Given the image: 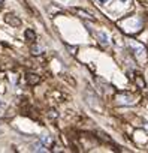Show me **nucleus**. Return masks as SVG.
Masks as SVG:
<instances>
[{"mask_svg":"<svg viewBox=\"0 0 148 153\" xmlns=\"http://www.w3.org/2000/svg\"><path fill=\"white\" fill-rule=\"evenodd\" d=\"M130 47L133 48L135 54H136L139 59H144V53H145V50H144V47H142L141 44H136L135 41H130Z\"/></svg>","mask_w":148,"mask_h":153,"instance_id":"nucleus-1","label":"nucleus"},{"mask_svg":"<svg viewBox=\"0 0 148 153\" xmlns=\"http://www.w3.org/2000/svg\"><path fill=\"white\" fill-rule=\"evenodd\" d=\"M5 21H6L8 24H11V26H15V27L21 24V21H20L15 15H12V14H8V15L5 17Z\"/></svg>","mask_w":148,"mask_h":153,"instance_id":"nucleus-2","label":"nucleus"},{"mask_svg":"<svg viewBox=\"0 0 148 153\" xmlns=\"http://www.w3.org/2000/svg\"><path fill=\"white\" fill-rule=\"evenodd\" d=\"M39 81H40V78H39L36 74H27V83H29V84L35 86V84H38Z\"/></svg>","mask_w":148,"mask_h":153,"instance_id":"nucleus-3","label":"nucleus"},{"mask_svg":"<svg viewBox=\"0 0 148 153\" xmlns=\"http://www.w3.org/2000/svg\"><path fill=\"white\" fill-rule=\"evenodd\" d=\"M99 42H102L103 45H108V42H109L108 35H106V33H103V32H100V33H99Z\"/></svg>","mask_w":148,"mask_h":153,"instance_id":"nucleus-4","label":"nucleus"},{"mask_svg":"<svg viewBox=\"0 0 148 153\" xmlns=\"http://www.w3.org/2000/svg\"><path fill=\"white\" fill-rule=\"evenodd\" d=\"M24 35H26V38H27L29 41H35V39H36V35H35V32H33V30H26V33H24Z\"/></svg>","mask_w":148,"mask_h":153,"instance_id":"nucleus-5","label":"nucleus"},{"mask_svg":"<svg viewBox=\"0 0 148 153\" xmlns=\"http://www.w3.org/2000/svg\"><path fill=\"white\" fill-rule=\"evenodd\" d=\"M33 150H35V152H45L46 149H45L42 144H40V146H39V144H36V146H33Z\"/></svg>","mask_w":148,"mask_h":153,"instance_id":"nucleus-6","label":"nucleus"},{"mask_svg":"<svg viewBox=\"0 0 148 153\" xmlns=\"http://www.w3.org/2000/svg\"><path fill=\"white\" fill-rule=\"evenodd\" d=\"M106 2V0H100V3H105ZM121 2H126V0H121Z\"/></svg>","mask_w":148,"mask_h":153,"instance_id":"nucleus-7","label":"nucleus"},{"mask_svg":"<svg viewBox=\"0 0 148 153\" xmlns=\"http://www.w3.org/2000/svg\"><path fill=\"white\" fill-rule=\"evenodd\" d=\"M2 5H3V0H0V8H2Z\"/></svg>","mask_w":148,"mask_h":153,"instance_id":"nucleus-8","label":"nucleus"}]
</instances>
